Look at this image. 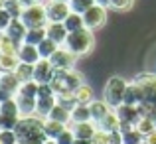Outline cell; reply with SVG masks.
Returning <instances> with one entry per match:
<instances>
[{
	"mask_svg": "<svg viewBox=\"0 0 156 144\" xmlns=\"http://www.w3.org/2000/svg\"><path fill=\"white\" fill-rule=\"evenodd\" d=\"M65 128H67V125H63V122L51 121V118H46V121H44V130H46V136L50 138V140H55Z\"/></svg>",
	"mask_w": 156,
	"mask_h": 144,
	"instance_id": "ffe728a7",
	"label": "cell"
},
{
	"mask_svg": "<svg viewBox=\"0 0 156 144\" xmlns=\"http://www.w3.org/2000/svg\"><path fill=\"white\" fill-rule=\"evenodd\" d=\"M46 32H48V38L53 40L57 46H63L67 36H69V32H67V28H65L63 22H50L46 26Z\"/></svg>",
	"mask_w": 156,
	"mask_h": 144,
	"instance_id": "7c38bea8",
	"label": "cell"
},
{
	"mask_svg": "<svg viewBox=\"0 0 156 144\" xmlns=\"http://www.w3.org/2000/svg\"><path fill=\"white\" fill-rule=\"evenodd\" d=\"M83 22H85V28L87 30H99V28L105 26L107 22V8L99 6V4H95V6H91L87 12L83 14Z\"/></svg>",
	"mask_w": 156,
	"mask_h": 144,
	"instance_id": "52a82bcc",
	"label": "cell"
},
{
	"mask_svg": "<svg viewBox=\"0 0 156 144\" xmlns=\"http://www.w3.org/2000/svg\"><path fill=\"white\" fill-rule=\"evenodd\" d=\"M144 142L146 144H156V130H152L150 134H146V136H144Z\"/></svg>",
	"mask_w": 156,
	"mask_h": 144,
	"instance_id": "b9f144b4",
	"label": "cell"
},
{
	"mask_svg": "<svg viewBox=\"0 0 156 144\" xmlns=\"http://www.w3.org/2000/svg\"><path fill=\"white\" fill-rule=\"evenodd\" d=\"M67 126L73 130L75 138H83V140H93L95 132L99 130L97 122H93V121H87V122H69Z\"/></svg>",
	"mask_w": 156,
	"mask_h": 144,
	"instance_id": "8fae6325",
	"label": "cell"
},
{
	"mask_svg": "<svg viewBox=\"0 0 156 144\" xmlns=\"http://www.w3.org/2000/svg\"><path fill=\"white\" fill-rule=\"evenodd\" d=\"M73 95H75L77 105H89L91 101H95V97H93V89L89 87L87 83H83L81 87H77L75 91H73Z\"/></svg>",
	"mask_w": 156,
	"mask_h": 144,
	"instance_id": "7402d4cb",
	"label": "cell"
},
{
	"mask_svg": "<svg viewBox=\"0 0 156 144\" xmlns=\"http://www.w3.org/2000/svg\"><path fill=\"white\" fill-rule=\"evenodd\" d=\"M16 77L20 79V83H26V81H34V65L30 63H22L20 61L18 69H16Z\"/></svg>",
	"mask_w": 156,
	"mask_h": 144,
	"instance_id": "4316f807",
	"label": "cell"
},
{
	"mask_svg": "<svg viewBox=\"0 0 156 144\" xmlns=\"http://www.w3.org/2000/svg\"><path fill=\"white\" fill-rule=\"evenodd\" d=\"M16 144H20V142H16Z\"/></svg>",
	"mask_w": 156,
	"mask_h": 144,
	"instance_id": "11a10c76",
	"label": "cell"
},
{
	"mask_svg": "<svg viewBox=\"0 0 156 144\" xmlns=\"http://www.w3.org/2000/svg\"><path fill=\"white\" fill-rule=\"evenodd\" d=\"M133 4H134V0H111L109 8L111 10H117V12H126L133 8Z\"/></svg>",
	"mask_w": 156,
	"mask_h": 144,
	"instance_id": "d590c367",
	"label": "cell"
},
{
	"mask_svg": "<svg viewBox=\"0 0 156 144\" xmlns=\"http://www.w3.org/2000/svg\"><path fill=\"white\" fill-rule=\"evenodd\" d=\"M93 144H109V132H105V130H97L95 136H93Z\"/></svg>",
	"mask_w": 156,
	"mask_h": 144,
	"instance_id": "60d3db41",
	"label": "cell"
},
{
	"mask_svg": "<svg viewBox=\"0 0 156 144\" xmlns=\"http://www.w3.org/2000/svg\"><path fill=\"white\" fill-rule=\"evenodd\" d=\"M83 85V75L75 69H63V71H55V77L51 81V87L55 95L59 93H73L77 87Z\"/></svg>",
	"mask_w": 156,
	"mask_h": 144,
	"instance_id": "3957f363",
	"label": "cell"
},
{
	"mask_svg": "<svg viewBox=\"0 0 156 144\" xmlns=\"http://www.w3.org/2000/svg\"><path fill=\"white\" fill-rule=\"evenodd\" d=\"M18 59L22 61V63L36 65L40 59H42V55H40V49H38V46L22 44V46H20V49H18Z\"/></svg>",
	"mask_w": 156,
	"mask_h": 144,
	"instance_id": "5bb4252c",
	"label": "cell"
},
{
	"mask_svg": "<svg viewBox=\"0 0 156 144\" xmlns=\"http://www.w3.org/2000/svg\"><path fill=\"white\" fill-rule=\"evenodd\" d=\"M0 140H2V144H16L18 136H16L14 130H2L0 132Z\"/></svg>",
	"mask_w": 156,
	"mask_h": 144,
	"instance_id": "f35d334b",
	"label": "cell"
},
{
	"mask_svg": "<svg viewBox=\"0 0 156 144\" xmlns=\"http://www.w3.org/2000/svg\"><path fill=\"white\" fill-rule=\"evenodd\" d=\"M125 105H133V107H138L140 105V93H138V87L130 81L129 87L125 91Z\"/></svg>",
	"mask_w": 156,
	"mask_h": 144,
	"instance_id": "f1b7e54d",
	"label": "cell"
},
{
	"mask_svg": "<svg viewBox=\"0 0 156 144\" xmlns=\"http://www.w3.org/2000/svg\"><path fill=\"white\" fill-rule=\"evenodd\" d=\"M69 6H71V12H75V14H85L91 6H95V0H71Z\"/></svg>",
	"mask_w": 156,
	"mask_h": 144,
	"instance_id": "836d02e7",
	"label": "cell"
},
{
	"mask_svg": "<svg viewBox=\"0 0 156 144\" xmlns=\"http://www.w3.org/2000/svg\"><path fill=\"white\" fill-rule=\"evenodd\" d=\"M0 144H2V140H0Z\"/></svg>",
	"mask_w": 156,
	"mask_h": 144,
	"instance_id": "db71d44e",
	"label": "cell"
},
{
	"mask_svg": "<svg viewBox=\"0 0 156 144\" xmlns=\"http://www.w3.org/2000/svg\"><path fill=\"white\" fill-rule=\"evenodd\" d=\"M2 73H4V71H2V67H0V77H2Z\"/></svg>",
	"mask_w": 156,
	"mask_h": 144,
	"instance_id": "f907efd6",
	"label": "cell"
},
{
	"mask_svg": "<svg viewBox=\"0 0 156 144\" xmlns=\"http://www.w3.org/2000/svg\"><path fill=\"white\" fill-rule=\"evenodd\" d=\"M20 20L26 24L28 30H32V28H46L48 24H50V20H48L46 4L36 2V4H32V6H26Z\"/></svg>",
	"mask_w": 156,
	"mask_h": 144,
	"instance_id": "8992f818",
	"label": "cell"
},
{
	"mask_svg": "<svg viewBox=\"0 0 156 144\" xmlns=\"http://www.w3.org/2000/svg\"><path fill=\"white\" fill-rule=\"evenodd\" d=\"M57 69L51 65L50 59H40L38 63L34 65V81H38L40 85L44 83H51L53 77H55Z\"/></svg>",
	"mask_w": 156,
	"mask_h": 144,
	"instance_id": "30bf717a",
	"label": "cell"
},
{
	"mask_svg": "<svg viewBox=\"0 0 156 144\" xmlns=\"http://www.w3.org/2000/svg\"><path fill=\"white\" fill-rule=\"evenodd\" d=\"M121 134H122V144H140V142H144V134L136 128L129 130V132H121Z\"/></svg>",
	"mask_w": 156,
	"mask_h": 144,
	"instance_id": "d6a6232c",
	"label": "cell"
},
{
	"mask_svg": "<svg viewBox=\"0 0 156 144\" xmlns=\"http://www.w3.org/2000/svg\"><path fill=\"white\" fill-rule=\"evenodd\" d=\"M97 126H99L101 130H105V132H117V130L121 132V118H119L117 111L113 109V111H111V113L107 114V117H105Z\"/></svg>",
	"mask_w": 156,
	"mask_h": 144,
	"instance_id": "d6986e66",
	"label": "cell"
},
{
	"mask_svg": "<svg viewBox=\"0 0 156 144\" xmlns=\"http://www.w3.org/2000/svg\"><path fill=\"white\" fill-rule=\"evenodd\" d=\"M152 118H154V125H156V113H154V117H152Z\"/></svg>",
	"mask_w": 156,
	"mask_h": 144,
	"instance_id": "681fc988",
	"label": "cell"
},
{
	"mask_svg": "<svg viewBox=\"0 0 156 144\" xmlns=\"http://www.w3.org/2000/svg\"><path fill=\"white\" fill-rule=\"evenodd\" d=\"M48 118L57 121V122H63V125H69V122H71V111L65 109V107H61V105H55L51 109V113H50Z\"/></svg>",
	"mask_w": 156,
	"mask_h": 144,
	"instance_id": "cb8c5ba5",
	"label": "cell"
},
{
	"mask_svg": "<svg viewBox=\"0 0 156 144\" xmlns=\"http://www.w3.org/2000/svg\"><path fill=\"white\" fill-rule=\"evenodd\" d=\"M65 28H67V32H77V30H83L85 28V22H83V14H75V12H71V14L65 18Z\"/></svg>",
	"mask_w": 156,
	"mask_h": 144,
	"instance_id": "484cf974",
	"label": "cell"
},
{
	"mask_svg": "<svg viewBox=\"0 0 156 144\" xmlns=\"http://www.w3.org/2000/svg\"><path fill=\"white\" fill-rule=\"evenodd\" d=\"M0 132H2V125H0Z\"/></svg>",
	"mask_w": 156,
	"mask_h": 144,
	"instance_id": "816d5d0a",
	"label": "cell"
},
{
	"mask_svg": "<svg viewBox=\"0 0 156 144\" xmlns=\"http://www.w3.org/2000/svg\"><path fill=\"white\" fill-rule=\"evenodd\" d=\"M73 144H93L91 140H83V138H75V142Z\"/></svg>",
	"mask_w": 156,
	"mask_h": 144,
	"instance_id": "ee69618b",
	"label": "cell"
},
{
	"mask_svg": "<svg viewBox=\"0 0 156 144\" xmlns=\"http://www.w3.org/2000/svg\"><path fill=\"white\" fill-rule=\"evenodd\" d=\"M117 114H119V118H121V122H130V125H134L136 126V122L140 121V111H138V107H133V105H125L122 103L121 107H117Z\"/></svg>",
	"mask_w": 156,
	"mask_h": 144,
	"instance_id": "4fadbf2b",
	"label": "cell"
},
{
	"mask_svg": "<svg viewBox=\"0 0 156 144\" xmlns=\"http://www.w3.org/2000/svg\"><path fill=\"white\" fill-rule=\"evenodd\" d=\"M136 130H140L142 134H150L152 130H156V125H154V118L152 117H140V121L136 122V126H134Z\"/></svg>",
	"mask_w": 156,
	"mask_h": 144,
	"instance_id": "1f68e13d",
	"label": "cell"
},
{
	"mask_svg": "<svg viewBox=\"0 0 156 144\" xmlns=\"http://www.w3.org/2000/svg\"><path fill=\"white\" fill-rule=\"evenodd\" d=\"M20 79L16 77V73H2V77H0V89L2 91H6L8 95L16 97L18 95V89H20Z\"/></svg>",
	"mask_w": 156,
	"mask_h": 144,
	"instance_id": "9a60e30c",
	"label": "cell"
},
{
	"mask_svg": "<svg viewBox=\"0 0 156 144\" xmlns=\"http://www.w3.org/2000/svg\"><path fill=\"white\" fill-rule=\"evenodd\" d=\"M55 142L57 144H73V142H75V134H73V130L67 126V128H65L63 132L55 138Z\"/></svg>",
	"mask_w": 156,
	"mask_h": 144,
	"instance_id": "74e56055",
	"label": "cell"
},
{
	"mask_svg": "<svg viewBox=\"0 0 156 144\" xmlns=\"http://www.w3.org/2000/svg\"><path fill=\"white\" fill-rule=\"evenodd\" d=\"M46 10H48V20L50 22H65V18L71 14L69 2H59V0H48Z\"/></svg>",
	"mask_w": 156,
	"mask_h": 144,
	"instance_id": "ba28073f",
	"label": "cell"
},
{
	"mask_svg": "<svg viewBox=\"0 0 156 144\" xmlns=\"http://www.w3.org/2000/svg\"><path fill=\"white\" fill-rule=\"evenodd\" d=\"M4 10H8V14H10L12 18H22L24 6L20 2H4Z\"/></svg>",
	"mask_w": 156,
	"mask_h": 144,
	"instance_id": "8d00e7d4",
	"label": "cell"
},
{
	"mask_svg": "<svg viewBox=\"0 0 156 144\" xmlns=\"http://www.w3.org/2000/svg\"><path fill=\"white\" fill-rule=\"evenodd\" d=\"M0 10H4V0H0Z\"/></svg>",
	"mask_w": 156,
	"mask_h": 144,
	"instance_id": "bcb514c9",
	"label": "cell"
},
{
	"mask_svg": "<svg viewBox=\"0 0 156 144\" xmlns=\"http://www.w3.org/2000/svg\"><path fill=\"white\" fill-rule=\"evenodd\" d=\"M0 105H2V103H0Z\"/></svg>",
	"mask_w": 156,
	"mask_h": 144,
	"instance_id": "9f6ffc18",
	"label": "cell"
},
{
	"mask_svg": "<svg viewBox=\"0 0 156 144\" xmlns=\"http://www.w3.org/2000/svg\"><path fill=\"white\" fill-rule=\"evenodd\" d=\"M46 38H48L46 28H32V30H28L26 38H24V44H30V46H40V44H42Z\"/></svg>",
	"mask_w": 156,
	"mask_h": 144,
	"instance_id": "603a6c76",
	"label": "cell"
},
{
	"mask_svg": "<svg viewBox=\"0 0 156 144\" xmlns=\"http://www.w3.org/2000/svg\"><path fill=\"white\" fill-rule=\"evenodd\" d=\"M89 111H91V121L99 125V122L103 121V118H105L113 109L107 105V101H97V99H95V101L89 103Z\"/></svg>",
	"mask_w": 156,
	"mask_h": 144,
	"instance_id": "2e32d148",
	"label": "cell"
},
{
	"mask_svg": "<svg viewBox=\"0 0 156 144\" xmlns=\"http://www.w3.org/2000/svg\"><path fill=\"white\" fill-rule=\"evenodd\" d=\"M0 55H2V53H0Z\"/></svg>",
	"mask_w": 156,
	"mask_h": 144,
	"instance_id": "6f0895ef",
	"label": "cell"
},
{
	"mask_svg": "<svg viewBox=\"0 0 156 144\" xmlns=\"http://www.w3.org/2000/svg\"><path fill=\"white\" fill-rule=\"evenodd\" d=\"M16 103L22 117H34L36 114V107H38V99L32 97H24V95H16Z\"/></svg>",
	"mask_w": 156,
	"mask_h": 144,
	"instance_id": "ac0fdd59",
	"label": "cell"
},
{
	"mask_svg": "<svg viewBox=\"0 0 156 144\" xmlns=\"http://www.w3.org/2000/svg\"><path fill=\"white\" fill-rule=\"evenodd\" d=\"M95 4H99V6H103V8H109L111 0H95Z\"/></svg>",
	"mask_w": 156,
	"mask_h": 144,
	"instance_id": "7bdbcfd3",
	"label": "cell"
},
{
	"mask_svg": "<svg viewBox=\"0 0 156 144\" xmlns=\"http://www.w3.org/2000/svg\"><path fill=\"white\" fill-rule=\"evenodd\" d=\"M140 144H146V142H140Z\"/></svg>",
	"mask_w": 156,
	"mask_h": 144,
	"instance_id": "f5cc1de1",
	"label": "cell"
},
{
	"mask_svg": "<svg viewBox=\"0 0 156 144\" xmlns=\"http://www.w3.org/2000/svg\"><path fill=\"white\" fill-rule=\"evenodd\" d=\"M59 2H71V0H59Z\"/></svg>",
	"mask_w": 156,
	"mask_h": 144,
	"instance_id": "c3c4849f",
	"label": "cell"
},
{
	"mask_svg": "<svg viewBox=\"0 0 156 144\" xmlns=\"http://www.w3.org/2000/svg\"><path fill=\"white\" fill-rule=\"evenodd\" d=\"M63 46L67 47L71 53H75L77 57L87 55V53L93 49V46H95L93 32L87 30V28H83V30H77V32H69V36H67V40H65Z\"/></svg>",
	"mask_w": 156,
	"mask_h": 144,
	"instance_id": "7a4b0ae2",
	"label": "cell"
},
{
	"mask_svg": "<svg viewBox=\"0 0 156 144\" xmlns=\"http://www.w3.org/2000/svg\"><path fill=\"white\" fill-rule=\"evenodd\" d=\"M44 121L46 118L38 117V114L22 117L14 128L18 142L20 144H46L48 136H46V130H44Z\"/></svg>",
	"mask_w": 156,
	"mask_h": 144,
	"instance_id": "6da1fadb",
	"label": "cell"
},
{
	"mask_svg": "<svg viewBox=\"0 0 156 144\" xmlns=\"http://www.w3.org/2000/svg\"><path fill=\"white\" fill-rule=\"evenodd\" d=\"M91 121L89 105H75L71 109V122H87Z\"/></svg>",
	"mask_w": 156,
	"mask_h": 144,
	"instance_id": "d4e9b609",
	"label": "cell"
},
{
	"mask_svg": "<svg viewBox=\"0 0 156 144\" xmlns=\"http://www.w3.org/2000/svg\"><path fill=\"white\" fill-rule=\"evenodd\" d=\"M38 91H40V83H38V81H26V83H22V85H20L18 95L32 97V99H38Z\"/></svg>",
	"mask_w": 156,
	"mask_h": 144,
	"instance_id": "4dcf8cb0",
	"label": "cell"
},
{
	"mask_svg": "<svg viewBox=\"0 0 156 144\" xmlns=\"http://www.w3.org/2000/svg\"><path fill=\"white\" fill-rule=\"evenodd\" d=\"M55 97H57V105L65 107V109H69V111L77 105L75 95H73V93H59V95H55Z\"/></svg>",
	"mask_w": 156,
	"mask_h": 144,
	"instance_id": "e575fe53",
	"label": "cell"
},
{
	"mask_svg": "<svg viewBox=\"0 0 156 144\" xmlns=\"http://www.w3.org/2000/svg\"><path fill=\"white\" fill-rule=\"evenodd\" d=\"M26 34H28V28H26V24H24L20 18L12 20V24L8 26V30H6V36H10V38L14 40V42H18V44H24Z\"/></svg>",
	"mask_w": 156,
	"mask_h": 144,
	"instance_id": "e0dca14e",
	"label": "cell"
},
{
	"mask_svg": "<svg viewBox=\"0 0 156 144\" xmlns=\"http://www.w3.org/2000/svg\"><path fill=\"white\" fill-rule=\"evenodd\" d=\"M75 59H77V55H75V53H71L65 46H61V47L50 57L51 65L57 69V71H63V69H73V65H75Z\"/></svg>",
	"mask_w": 156,
	"mask_h": 144,
	"instance_id": "9c48e42d",
	"label": "cell"
},
{
	"mask_svg": "<svg viewBox=\"0 0 156 144\" xmlns=\"http://www.w3.org/2000/svg\"><path fill=\"white\" fill-rule=\"evenodd\" d=\"M140 93V105H150L156 109V73H138L133 79Z\"/></svg>",
	"mask_w": 156,
	"mask_h": 144,
	"instance_id": "5b68a950",
	"label": "cell"
},
{
	"mask_svg": "<svg viewBox=\"0 0 156 144\" xmlns=\"http://www.w3.org/2000/svg\"><path fill=\"white\" fill-rule=\"evenodd\" d=\"M129 87V81L122 79L119 75H113L109 81L105 83V89H103V101H107V105L111 109H117L125 103V91Z\"/></svg>",
	"mask_w": 156,
	"mask_h": 144,
	"instance_id": "277c9868",
	"label": "cell"
},
{
	"mask_svg": "<svg viewBox=\"0 0 156 144\" xmlns=\"http://www.w3.org/2000/svg\"><path fill=\"white\" fill-rule=\"evenodd\" d=\"M22 44L14 42V40L10 38V36H6V32H4L2 40H0V53L2 55H18V49Z\"/></svg>",
	"mask_w": 156,
	"mask_h": 144,
	"instance_id": "44dd1931",
	"label": "cell"
},
{
	"mask_svg": "<svg viewBox=\"0 0 156 144\" xmlns=\"http://www.w3.org/2000/svg\"><path fill=\"white\" fill-rule=\"evenodd\" d=\"M12 16L8 14V10H0V32H6L8 30V26L12 24Z\"/></svg>",
	"mask_w": 156,
	"mask_h": 144,
	"instance_id": "ab89813d",
	"label": "cell"
},
{
	"mask_svg": "<svg viewBox=\"0 0 156 144\" xmlns=\"http://www.w3.org/2000/svg\"><path fill=\"white\" fill-rule=\"evenodd\" d=\"M61 46H57L53 40H50V38H46L42 44L38 46V49H40V55H42V59H50V57L53 55V53L57 51Z\"/></svg>",
	"mask_w": 156,
	"mask_h": 144,
	"instance_id": "83f0119b",
	"label": "cell"
},
{
	"mask_svg": "<svg viewBox=\"0 0 156 144\" xmlns=\"http://www.w3.org/2000/svg\"><path fill=\"white\" fill-rule=\"evenodd\" d=\"M4 2H20V0H4Z\"/></svg>",
	"mask_w": 156,
	"mask_h": 144,
	"instance_id": "7dc6e473",
	"label": "cell"
},
{
	"mask_svg": "<svg viewBox=\"0 0 156 144\" xmlns=\"http://www.w3.org/2000/svg\"><path fill=\"white\" fill-rule=\"evenodd\" d=\"M20 65L18 55H0V67L4 73H14Z\"/></svg>",
	"mask_w": 156,
	"mask_h": 144,
	"instance_id": "f546056e",
	"label": "cell"
},
{
	"mask_svg": "<svg viewBox=\"0 0 156 144\" xmlns=\"http://www.w3.org/2000/svg\"><path fill=\"white\" fill-rule=\"evenodd\" d=\"M46 144H57L55 140H50V138H48V140H46Z\"/></svg>",
	"mask_w": 156,
	"mask_h": 144,
	"instance_id": "f6af8a7d",
	"label": "cell"
}]
</instances>
